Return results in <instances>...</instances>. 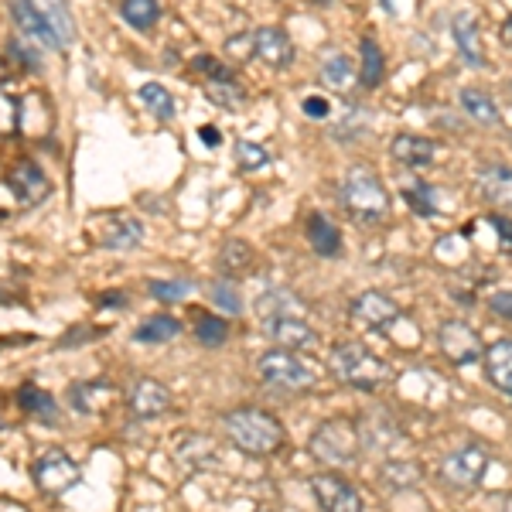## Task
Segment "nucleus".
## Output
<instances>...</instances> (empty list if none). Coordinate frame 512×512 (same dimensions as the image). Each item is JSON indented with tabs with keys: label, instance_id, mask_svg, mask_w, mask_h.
I'll return each instance as SVG.
<instances>
[{
	"label": "nucleus",
	"instance_id": "aec40b11",
	"mask_svg": "<svg viewBox=\"0 0 512 512\" xmlns=\"http://www.w3.org/2000/svg\"><path fill=\"white\" fill-rule=\"evenodd\" d=\"M482 359H485V376H489V383L512 400V338L495 342L492 349H485Z\"/></svg>",
	"mask_w": 512,
	"mask_h": 512
},
{
	"label": "nucleus",
	"instance_id": "2eb2a0df",
	"mask_svg": "<svg viewBox=\"0 0 512 512\" xmlns=\"http://www.w3.org/2000/svg\"><path fill=\"white\" fill-rule=\"evenodd\" d=\"M478 195L495 209H512V168L506 164H485L478 168Z\"/></svg>",
	"mask_w": 512,
	"mask_h": 512
},
{
	"label": "nucleus",
	"instance_id": "6e6552de",
	"mask_svg": "<svg viewBox=\"0 0 512 512\" xmlns=\"http://www.w3.org/2000/svg\"><path fill=\"white\" fill-rule=\"evenodd\" d=\"M311 495L321 512H362V495L342 475H315L311 478Z\"/></svg>",
	"mask_w": 512,
	"mask_h": 512
},
{
	"label": "nucleus",
	"instance_id": "9d476101",
	"mask_svg": "<svg viewBox=\"0 0 512 512\" xmlns=\"http://www.w3.org/2000/svg\"><path fill=\"white\" fill-rule=\"evenodd\" d=\"M35 482L41 492L62 495L79 482V465L65 451H48L35 465Z\"/></svg>",
	"mask_w": 512,
	"mask_h": 512
},
{
	"label": "nucleus",
	"instance_id": "473e14b6",
	"mask_svg": "<svg viewBox=\"0 0 512 512\" xmlns=\"http://www.w3.org/2000/svg\"><path fill=\"white\" fill-rule=\"evenodd\" d=\"M178 458H181V465H188V468L216 465V451H212V441L205 434L185 437V448H178Z\"/></svg>",
	"mask_w": 512,
	"mask_h": 512
},
{
	"label": "nucleus",
	"instance_id": "1a4fd4ad",
	"mask_svg": "<svg viewBox=\"0 0 512 512\" xmlns=\"http://www.w3.org/2000/svg\"><path fill=\"white\" fill-rule=\"evenodd\" d=\"M263 335L287 352H311L318 349V332L308 325L304 318H274V321H260Z\"/></svg>",
	"mask_w": 512,
	"mask_h": 512
},
{
	"label": "nucleus",
	"instance_id": "dca6fc26",
	"mask_svg": "<svg viewBox=\"0 0 512 512\" xmlns=\"http://www.w3.org/2000/svg\"><path fill=\"white\" fill-rule=\"evenodd\" d=\"M99 243L110 246V250H137V246L144 243V222L117 212V216L103 219V226H99Z\"/></svg>",
	"mask_w": 512,
	"mask_h": 512
},
{
	"label": "nucleus",
	"instance_id": "f257e3e1",
	"mask_svg": "<svg viewBox=\"0 0 512 512\" xmlns=\"http://www.w3.org/2000/svg\"><path fill=\"white\" fill-rule=\"evenodd\" d=\"M222 427H226L229 441L243 454H250V458H267V454L284 448V424L260 407L229 410L222 417Z\"/></svg>",
	"mask_w": 512,
	"mask_h": 512
},
{
	"label": "nucleus",
	"instance_id": "4468645a",
	"mask_svg": "<svg viewBox=\"0 0 512 512\" xmlns=\"http://www.w3.org/2000/svg\"><path fill=\"white\" fill-rule=\"evenodd\" d=\"M253 55L270 69H287L294 59V45L284 28H260L253 31Z\"/></svg>",
	"mask_w": 512,
	"mask_h": 512
},
{
	"label": "nucleus",
	"instance_id": "a211bd4d",
	"mask_svg": "<svg viewBox=\"0 0 512 512\" xmlns=\"http://www.w3.org/2000/svg\"><path fill=\"white\" fill-rule=\"evenodd\" d=\"M390 154L403 168H427L437 158V140L420 134H396L390 144Z\"/></svg>",
	"mask_w": 512,
	"mask_h": 512
},
{
	"label": "nucleus",
	"instance_id": "f03ea898",
	"mask_svg": "<svg viewBox=\"0 0 512 512\" xmlns=\"http://www.w3.org/2000/svg\"><path fill=\"white\" fill-rule=\"evenodd\" d=\"M332 373L342 379L345 386L362 393L383 390V383H390V366L379 355L369 352L366 342H342L332 349Z\"/></svg>",
	"mask_w": 512,
	"mask_h": 512
},
{
	"label": "nucleus",
	"instance_id": "09e8293b",
	"mask_svg": "<svg viewBox=\"0 0 512 512\" xmlns=\"http://www.w3.org/2000/svg\"><path fill=\"white\" fill-rule=\"evenodd\" d=\"M383 7H386V14H390V18H400V7H396V0H383Z\"/></svg>",
	"mask_w": 512,
	"mask_h": 512
},
{
	"label": "nucleus",
	"instance_id": "4c0bfd02",
	"mask_svg": "<svg viewBox=\"0 0 512 512\" xmlns=\"http://www.w3.org/2000/svg\"><path fill=\"white\" fill-rule=\"evenodd\" d=\"M192 280H151V294L158 297V301H181V297L192 294Z\"/></svg>",
	"mask_w": 512,
	"mask_h": 512
},
{
	"label": "nucleus",
	"instance_id": "20e7f679",
	"mask_svg": "<svg viewBox=\"0 0 512 512\" xmlns=\"http://www.w3.org/2000/svg\"><path fill=\"white\" fill-rule=\"evenodd\" d=\"M308 448L321 465H328V468L355 465V461H359V448H362L359 427H355V420L332 417V420H325L315 434H311Z\"/></svg>",
	"mask_w": 512,
	"mask_h": 512
},
{
	"label": "nucleus",
	"instance_id": "7ed1b4c3",
	"mask_svg": "<svg viewBox=\"0 0 512 512\" xmlns=\"http://www.w3.org/2000/svg\"><path fill=\"white\" fill-rule=\"evenodd\" d=\"M342 205L349 209L352 219L359 222H379L390 212V195H386L383 181H379L373 171L355 164V168L345 171L342 181Z\"/></svg>",
	"mask_w": 512,
	"mask_h": 512
},
{
	"label": "nucleus",
	"instance_id": "49530a36",
	"mask_svg": "<svg viewBox=\"0 0 512 512\" xmlns=\"http://www.w3.org/2000/svg\"><path fill=\"white\" fill-rule=\"evenodd\" d=\"M11 52L18 55L24 65H31V69H41V59H38L35 48H21V41H11Z\"/></svg>",
	"mask_w": 512,
	"mask_h": 512
},
{
	"label": "nucleus",
	"instance_id": "79ce46f5",
	"mask_svg": "<svg viewBox=\"0 0 512 512\" xmlns=\"http://www.w3.org/2000/svg\"><path fill=\"white\" fill-rule=\"evenodd\" d=\"M195 69H198V72H205V76H209L212 82H216V79H233V76H229L226 65L216 62V59H209V55H198V59H195Z\"/></svg>",
	"mask_w": 512,
	"mask_h": 512
},
{
	"label": "nucleus",
	"instance_id": "393cba45",
	"mask_svg": "<svg viewBox=\"0 0 512 512\" xmlns=\"http://www.w3.org/2000/svg\"><path fill=\"white\" fill-rule=\"evenodd\" d=\"M458 103H461V110H465L475 123H482V127H502L499 106H495V99L489 93H482V89H461Z\"/></svg>",
	"mask_w": 512,
	"mask_h": 512
},
{
	"label": "nucleus",
	"instance_id": "58836bf2",
	"mask_svg": "<svg viewBox=\"0 0 512 512\" xmlns=\"http://www.w3.org/2000/svg\"><path fill=\"white\" fill-rule=\"evenodd\" d=\"M236 161H239V168L253 171V168H263V164L270 161V154L263 151L260 144H253V140H239V144H236Z\"/></svg>",
	"mask_w": 512,
	"mask_h": 512
},
{
	"label": "nucleus",
	"instance_id": "e433bc0d",
	"mask_svg": "<svg viewBox=\"0 0 512 512\" xmlns=\"http://www.w3.org/2000/svg\"><path fill=\"white\" fill-rule=\"evenodd\" d=\"M212 301H216L219 311H226V315H239V311H243V297H239L233 280H216V287H212Z\"/></svg>",
	"mask_w": 512,
	"mask_h": 512
},
{
	"label": "nucleus",
	"instance_id": "bb28decb",
	"mask_svg": "<svg viewBox=\"0 0 512 512\" xmlns=\"http://www.w3.org/2000/svg\"><path fill=\"white\" fill-rule=\"evenodd\" d=\"M18 403H21V410L35 414L38 420H45V424H55V420H59V403H55V396L45 393L35 383H24L21 386V390H18Z\"/></svg>",
	"mask_w": 512,
	"mask_h": 512
},
{
	"label": "nucleus",
	"instance_id": "4be33fe9",
	"mask_svg": "<svg viewBox=\"0 0 512 512\" xmlns=\"http://www.w3.org/2000/svg\"><path fill=\"white\" fill-rule=\"evenodd\" d=\"M7 185H11V192L18 195L24 205H35L38 198L48 195V178L41 175V168H38V164H31V161L18 164V168L7 175Z\"/></svg>",
	"mask_w": 512,
	"mask_h": 512
},
{
	"label": "nucleus",
	"instance_id": "603ef678",
	"mask_svg": "<svg viewBox=\"0 0 512 512\" xmlns=\"http://www.w3.org/2000/svg\"><path fill=\"white\" fill-rule=\"evenodd\" d=\"M260 512H267V509H260Z\"/></svg>",
	"mask_w": 512,
	"mask_h": 512
},
{
	"label": "nucleus",
	"instance_id": "ddd939ff",
	"mask_svg": "<svg viewBox=\"0 0 512 512\" xmlns=\"http://www.w3.org/2000/svg\"><path fill=\"white\" fill-rule=\"evenodd\" d=\"M355 427H359L362 448H369V451H390L393 444L403 441V434H400V427H396L390 410H369Z\"/></svg>",
	"mask_w": 512,
	"mask_h": 512
},
{
	"label": "nucleus",
	"instance_id": "8fccbe9b",
	"mask_svg": "<svg viewBox=\"0 0 512 512\" xmlns=\"http://www.w3.org/2000/svg\"><path fill=\"white\" fill-rule=\"evenodd\" d=\"M502 38H506V45L512 48V18L506 21V28H502Z\"/></svg>",
	"mask_w": 512,
	"mask_h": 512
},
{
	"label": "nucleus",
	"instance_id": "c9c22d12",
	"mask_svg": "<svg viewBox=\"0 0 512 512\" xmlns=\"http://www.w3.org/2000/svg\"><path fill=\"white\" fill-rule=\"evenodd\" d=\"M403 198H407V205L417 216H437V192L424 181H414V185L403 188Z\"/></svg>",
	"mask_w": 512,
	"mask_h": 512
},
{
	"label": "nucleus",
	"instance_id": "2f4dec72",
	"mask_svg": "<svg viewBox=\"0 0 512 512\" xmlns=\"http://www.w3.org/2000/svg\"><path fill=\"white\" fill-rule=\"evenodd\" d=\"M120 14H123V21H127L130 28L151 31L154 24L161 21V4H158V0H123Z\"/></svg>",
	"mask_w": 512,
	"mask_h": 512
},
{
	"label": "nucleus",
	"instance_id": "cd10ccee",
	"mask_svg": "<svg viewBox=\"0 0 512 512\" xmlns=\"http://www.w3.org/2000/svg\"><path fill=\"white\" fill-rule=\"evenodd\" d=\"M69 400H72V410H76V414H99V407L113 400V386H106V383H76L69 390Z\"/></svg>",
	"mask_w": 512,
	"mask_h": 512
},
{
	"label": "nucleus",
	"instance_id": "a878e982",
	"mask_svg": "<svg viewBox=\"0 0 512 512\" xmlns=\"http://www.w3.org/2000/svg\"><path fill=\"white\" fill-rule=\"evenodd\" d=\"M355 79H359V69L352 65L349 55H332V59L321 62V72H318L321 86L335 89V93H345V89H352Z\"/></svg>",
	"mask_w": 512,
	"mask_h": 512
},
{
	"label": "nucleus",
	"instance_id": "c03bdc74",
	"mask_svg": "<svg viewBox=\"0 0 512 512\" xmlns=\"http://www.w3.org/2000/svg\"><path fill=\"white\" fill-rule=\"evenodd\" d=\"M226 52H233L236 59H250V55H253V35H236L226 45Z\"/></svg>",
	"mask_w": 512,
	"mask_h": 512
},
{
	"label": "nucleus",
	"instance_id": "de8ad7c7",
	"mask_svg": "<svg viewBox=\"0 0 512 512\" xmlns=\"http://www.w3.org/2000/svg\"><path fill=\"white\" fill-rule=\"evenodd\" d=\"M202 140H205V144H219V140H222V137H219V130L205 127V130H202Z\"/></svg>",
	"mask_w": 512,
	"mask_h": 512
},
{
	"label": "nucleus",
	"instance_id": "f704fd0d",
	"mask_svg": "<svg viewBox=\"0 0 512 512\" xmlns=\"http://www.w3.org/2000/svg\"><path fill=\"white\" fill-rule=\"evenodd\" d=\"M226 335H229V325L219 315H198V321H195V338L205 345V349H216V345L226 342Z\"/></svg>",
	"mask_w": 512,
	"mask_h": 512
},
{
	"label": "nucleus",
	"instance_id": "6ab92c4d",
	"mask_svg": "<svg viewBox=\"0 0 512 512\" xmlns=\"http://www.w3.org/2000/svg\"><path fill=\"white\" fill-rule=\"evenodd\" d=\"M256 318L274 321V318H304V301L287 287H274L256 297Z\"/></svg>",
	"mask_w": 512,
	"mask_h": 512
},
{
	"label": "nucleus",
	"instance_id": "0eeeda50",
	"mask_svg": "<svg viewBox=\"0 0 512 512\" xmlns=\"http://www.w3.org/2000/svg\"><path fill=\"white\" fill-rule=\"evenodd\" d=\"M437 349H441L444 359L458 369L475 366V362L485 355L482 338H478L475 328L465 325V321H444V325L437 328Z\"/></svg>",
	"mask_w": 512,
	"mask_h": 512
},
{
	"label": "nucleus",
	"instance_id": "f3484780",
	"mask_svg": "<svg viewBox=\"0 0 512 512\" xmlns=\"http://www.w3.org/2000/svg\"><path fill=\"white\" fill-rule=\"evenodd\" d=\"M168 407H171L168 386L158 383V379H137L134 390H130V410H134V417L154 420V417H161Z\"/></svg>",
	"mask_w": 512,
	"mask_h": 512
},
{
	"label": "nucleus",
	"instance_id": "37998d69",
	"mask_svg": "<svg viewBox=\"0 0 512 512\" xmlns=\"http://www.w3.org/2000/svg\"><path fill=\"white\" fill-rule=\"evenodd\" d=\"M489 311L499 315L502 321H512V291H499L489 297Z\"/></svg>",
	"mask_w": 512,
	"mask_h": 512
},
{
	"label": "nucleus",
	"instance_id": "3c124183",
	"mask_svg": "<svg viewBox=\"0 0 512 512\" xmlns=\"http://www.w3.org/2000/svg\"><path fill=\"white\" fill-rule=\"evenodd\" d=\"M509 89H512V82H509Z\"/></svg>",
	"mask_w": 512,
	"mask_h": 512
},
{
	"label": "nucleus",
	"instance_id": "9b49d317",
	"mask_svg": "<svg viewBox=\"0 0 512 512\" xmlns=\"http://www.w3.org/2000/svg\"><path fill=\"white\" fill-rule=\"evenodd\" d=\"M352 318H359L369 328H390L396 321H403L400 304L383 291H366L352 301Z\"/></svg>",
	"mask_w": 512,
	"mask_h": 512
},
{
	"label": "nucleus",
	"instance_id": "f8f14e48",
	"mask_svg": "<svg viewBox=\"0 0 512 512\" xmlns=\"http://www.w3.org/2000/svg\"><path fill=\"white\" fill-rule=\"evenodd\" d=\"M11 18L24 38L38 41V45H48V48H65L59 35L52 31V24H48L45 11H38L35 0H11Z\"/></svg>",
	"mask_w": 512,
	"mask_h": 512
},
{
	"label": "nucleus",
	"instance_id": "c756f323",
	"mask_svg": "<svg viewBox=\"0 0 512 512\" xmlns=\"http://www.w3.org/2000/svg\"><path fill=\"white\" fill-rule=\"evenodd\" d=\"M362 52V65H359V82L366 89H376L383 82V72H386V59H383V48L376 45V38H362L359 45Z\"/></svg>",
	"mask_w": 512,
	"mask_h": 512
},
{
	"label": "nucleus",
	"instance_id": "423d86ee",
	"mask_svg": "<svg viewBox=\"0 0 512 512\" xmlns=\"http://www.w3.org/2000/svg\"><path fill=\"white\" fill-rule=\"evenodd\" d=\"M492 465V451L478 441L458 444L441 458V482L458 492H472L485 482V472Z\"/></svg>",
	"mask_w": 512,
	"mask_h": 512
},
{
	"label": "nucleus",
	"instance_id": "72a5a7b5",
	"mask_svg": "<svg viewBox=\"0 0 512 512\" xmlns=\"http://www.w3.org/2000/svg\"><path fill=\"white\" fill-rule=\"evenodd\" d=\"M140 103H144L158 120L175 117V99H171V93L161 86V82H144V86H140Z\"/></svg>",
	"mask_w": 512,
	"mask_h": 512
},
{
	"label": "nucleus",
	"instance_id": "5701e85b",
	"mask_svg": "<svg viewBox=\"0 0 512 512\" xmlns=\"http://www.w3.org/2000/svg\"><path fill=\"white\" fill-rule=\"evenodd\" d=\"M308 243H311V250L318 256H325V260L342 253V233H338L335 222L328 216H321V212H311L308 216Z\"/></svg>",
	"mask_w": 512,
	"mask_h": 512
},
{
	"label": "nucleus",
	"instance_id": "a19ab883",
	"mask_svg": "<svg viewBox=\"0 0 512 512\" xmlns=\"http://www.w3.org/2000/svg\"><path fill=\"white\" fill-rule=\"evenodd\" d=\"M489 226L495 229V236H499L502 253L512 256V219H506V216H489Z\"/></svg>",
	"mask_w": 512,
	"mask_h": 512
},
{
	"label": "nucleus",
	"instance_id": "7c9ffc66",
	"mask_svg": "<svg viewBox=\"0 0 512 512\" xmlns=\"http://www.w3.org/2000/svg\"><path fill=\"white\" fill-rule=\"evenodd\" d=\"M253 267V246L243 243V239H229L219 250V270L226 277H239Z\"/></svg>",
	"mask_w": 512,
	"mask_h": 512
},
{
	"label": "nucleus",
	"instance_id": "412c9836",
	"mask_svg": "<svg viewBox=\"0 0 512 512\" xmlns=\"http://www.w3.org/2000/svg\"><path fill=\"white\" fill-rule=\"evenodd\" d=\"M451 35H454V45H458V52L465 55V62L475 65V69H482V65H485V52H482V41H478V21H475L472 11L454 14Z\"/></svg>",
	"mask_w": 512,
	"mask_h": 512
},
{
	"label": "nucleus",
	"instance_id": "a18cd8bd",
	"mask_svg": "<svg viewBox=\"0 0 512 512\" xmlns=\"http://www.w3.org/2000/svg\"><path fill=\"white\" fill-rule=\"evenodd\" d=\"M304 113H308L311 120H328V99L308 96L304 99Z\"/></svg>",
	"mask_w": 512,
	"mask_h": 512
},
{
	"label": "nucleus",
	"instance_id": "c85d7f7f",
	"mask_svg": "<svg viewBox=\"0 0 512 512\" xmlns=\"http://www.w3.org/2000/svg\"><path fill=\"white\" fill-rule=\"evenodd\" d=\"M181 332V321L171 318V315H154L147 321H140L134 328V342L140 345H158V342H171V338H178Z\"/></svg>",
	"mask_w": 512,
	"mask_h": 512
},
{
	"label": "nucleus",
	"instance_id": "39448f33",
	"mask_svg": "<svg viewBox=\"0 0 512 512\" xmlns=\"http://www.w3.org/2000/svg\"><path fill=\"white\" fill-rule=\"evenodd\" d=\"M256 373H260L263 386H270V390H277V393H304L318 383L315 369L297 352H287V349L263 352L260 362H256Z\"/></svg>",
	"mask_w": 512,
	"mask_h": 512
},
{
	"label": "nucleus",
	"instance_id": "b1692460",
	"mask_svg": "<svg viewBox=\"0 0 512 512\" xmlns=\"http://www.w3.org/2000/svg\"><path fill=\"white\" fill-rule=\"evenodd\" d=\"M424 482V468L417 465V461H407V458H393V461H383V468H379V485H386V489H417V485Z\"/></svg>",
	"mask_w": 512,
	"mask_h": 512
},
{
	"label": "nucleus",
	"instance_id": "ea45409f",
	"mask_svg": "<svg viewBox=\"0 0 512 512\" xmlns=\"http://www.w3.org/2000/svg\"><path fill=\"white\" fill-rule=\"evenodd\" d=\"M212 99L222 103V106H229V110H236V106H243L246 93L236 86L233 79H216V82H212Z\"/></svg>",
	"mask_w": 512,
	"mask_h": 512
}]
</instances>
